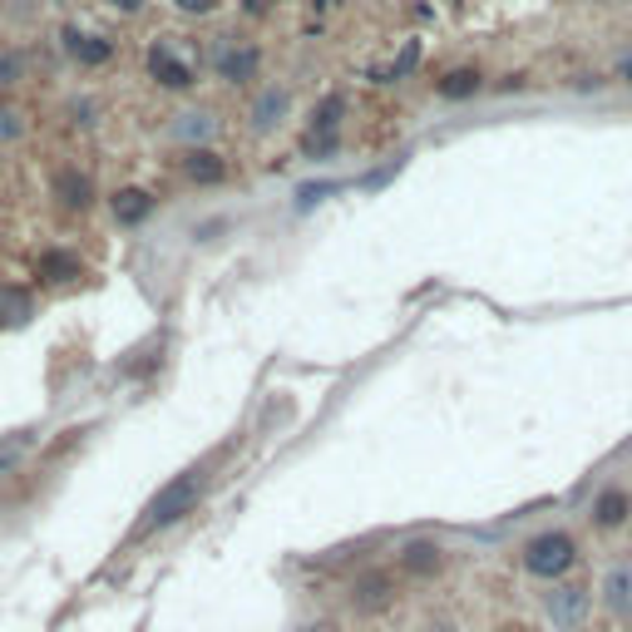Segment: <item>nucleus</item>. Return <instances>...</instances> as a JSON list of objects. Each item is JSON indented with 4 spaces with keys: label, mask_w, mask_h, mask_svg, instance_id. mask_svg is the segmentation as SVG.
Returning <instances> with one entry per match:
<instances>
[{
    "label": "nucleus",
    "mask_w": 632,
    "mask_h": 632,
    "mask_svg": "<svg viewBox=\"0 0 632 632\" xmlns=\"http://www.w3.org/2000/svg\"><path fill=\"white\" fill-rule=\"evenodd\" d=\"M213 465L218 460H203V465H188L183 474H173V480L164 484V489L149 499V509H144V519H139V539L144 534H158V529H173L183 514H193V504L208 494V484H213Z\"/></svg>",
    "instance_id": "f257e3e1"
},
{
    "label": "nucleus",
    "mask_w": 632,
    "mask_h": 632,
    "mask_svg": "<svg viewBox=\"0 0 632 632\" xmlns=\"http://www.w3.org/2000/svg\"><path fill=\"white\" fill-rule=\"evenodd\" d=\"M519 563H524V573L539 578V583H563L578 563V539L568 529H544L524 544Z\"/></svg>",
    "instance_id": "f03ea898"
},
{
    "label": "nucleus",
    "mask_w": 632,
    "mask_h": 632,
    "mask_svg": "<svg viewBox=\"0 0 632 632\" xmlns=\"http://www.w3.org/2000/svg\"><path fill=\"white\" fill-rule=\"evenodd\" d=\"M45 188H50V203L65 218H89L94 208H99V183H94V173L80 164H55Z\"/></svg>",
    "instance_id": "7ed1b4c3"
},
{
    "label": "nucleus",
    "mask_w": 632,
    "mask_h": 632,
    "mask_svg": "<svg viewBox=\"0 0 632 632\" xmlns=\"http://www.w3.org/2000/svg\"><path fill=\"white\" fill-rule=\"evenodd\" d=\"M213 80L218 84H228V89H247V84H257L262 80V45L257 40H238V35H228V40H218L213 45Z\"/></svg>",
    "instance_id": "20e7f679"
},
{
    "label": "nucleus",
    "mask_w": 632,
    "mask_h": 632,
    "mask_svg": "<svg viewBox=\"0 0 632 632\" xmlns=\"http://www.w3.org/2000/svg\"><path fill=\"white\" fill-rule=\"evenodd\" d=\"M144 70H149V80L158 84V89H168V94H188V89H198V70H193V60H188L183 50L173 45V35H158V40H154L149 55H144Z\"/></svg>",
    "instance_id": "39448f33"
},
{
    "label": "nucleus",
    "mask_w": 632,
    "mask_h": 632,
    "mask_svg": "<svg viewBox=\"0 0 632 632\" xmlns=\"http://www.w3.org/2000/svg\"><path fill=\"white\" fill-rule=\"evenodd\" d=\"M30 277L35 287H75V282L89 277V262L80 257V247H65V242H50L30 257Z\"/></svg>",
    "instance_id": "423d86ee"
},
{
    "label": "nucleus",
    "mask_w": 632,
    "mask_h": 632,
    "mask_svg": "<svg viewBox=\"0 0 632 632\" xmlns=\"http://www.w3.org/2000/svg\"><path fill=\"white\" fill-rule=\"evenodd\" d=\"M287 119H292V84L267 80L247 104V134L252 139H272Z\"/></svg>",
    "instance_id": "0eeeda50"
},
{
    "label": "nucleus",
    "mask_w": 632,
    "mask_h": 632,
    "mask_svg": "<svg viewBox=\"0 0 632 632\" xmlns=\"http://www.w3.org/2000/svg\"><path fill=\"white\" fill-rule=\"evenodd\" d=\"M218 129H223V119H218L213 104H183V109L168 119V139L183 144V149H213Z\"/></svg>",
    "instance_id": "6e6552de"
},
{
    "label": "nucleus",
    "mask_w": 632,
    "mask_h": 632,
    "mask_svg": "<svg viewBox=\"0 0 632 632\" xmlns=\"http://www.w3.org/2000/svg\"><path fill=\"white\" fill-rule=\"evenodd\" d=\"M544 613H549V623L558 632H578L588 623V613H593V593L583 583H554L544 593Z\"/></svg>",
    "instance_id": "1a4fd4ad"
},
{
    "label": "nucleus",
    "mask_w": 632,
    "mask_h": 632,
    "mask_svg": "<svg viewBox=\"0 0 632 632\" xmlns=\"http://www.w3.org/2000/svg\"><path fill=\"white\" fill-rule=\"evenodd\" d=\"M341 114H346L341 94H326V99L312 109V124H307V154L312 158L336 154V144H341Z\"/></svg>",
    "instance_id": "9d476101"
},
{
    "label": "nucleus",
    "mask_w": 632,
    "mask_h": 632,
    "mask_svg": "<svg viewBox=\"0 0 632 632\" xmlns=\"http://www.w3.org/2000/svg\"><path fill=\"white\" fill-rule=\"evenodd\" d=\"M598 603H603V613L618 618V623L632 618V558H613V563L603 568V578H598Z\"/></svg>",
    "instance_id": "9b49d317"
},
{
    "label": "nucleus",
    "mask_w": 632,
    "mask_h": 632,
    "mask_svg": "<svg viewBox=\"0 0 632 632\" xmlns=\"http://www.w3.org/2000/svg\"><path fill=\"white\" fill-rule=\"evenodd\" d=\"M60 50L75 60L80 70H104L114 60V40L94 35V30H80V25H65L60 30Z\"/></svg>",
    "instance_id": "f8f14e48"
},
{
    "label": "nucleus",
    "mask_w": 632,
    "mask_h": 632,
    "mask_svg": "<svg viewBox=\"0 0 632 632\" xmlns=\"http://www.w3.org/2000/svg\"><path fill=\"white\" fill-rule=\"evenodd\" d=\"M178 173H183V183H193V188H218V183H228V158L218 154V149H183L178 154Z\"/></svg>",
    "instance_id": "ddd939ff"
},
{
    "label": "nucleus",
    "mask_w": 632,
    "mask_h": 632,
    "mask_svg": "<svg viewBox=\"0 0 632 632\" xmlns=\"http://www.w3.org/2000/svg\"><path fill=\"white\" fill-rule=\"evenodd\" d=\"M154 208H158V198L149 193V188H139V183H124V188H114V193H109V218H114L119 228L149 223Z\"/></svg>",
    "instance_id": "4468645a"
},
{
    "label": "nucleus",
    "mask_w": 632,
    "mask_h": 632,
    "mask_svg": "<svg viewBox=\"0 0 632 632\" xmlns=\"http://www.w3.org/2000/svg\"><path fill=\"white\" fill-rule=\"evenodd\" d=\"M396 568L405 578H435V573H445V549H440L435 539H410L405 549L396 554Z\"/></svg>",
    "instance_id": "2eb2a0df"
},
{
    "label": "nucleus",
    "mask_w": 632,
    "mask_h": 632,
    "mask_svg": "<svg viewBox=\"0 0 632 632\" xmlns=\"http://www.w3.org/2000/svg\"><path fill=\"white\" fill-rule=\"evenodd\" d=\"M588 519H593V529H603V534L623 529V524L632 519V494L623 489V484H608V489H598V499H593V509H588Z\"/></svg>",
    "instance_id": "dca6fc26"
},
{
    "label": "nucleus",
    "mask_w": 632,
    "mask_h": 632,
    "mask_svg": "<svg viewBox=\"0 0 632 632\" xmlns=\"http://www.w3.org/2000/svg\"><path fill=\"white\" fill-rule=\"evenodd\" d=\"M35 316V282H0V326L15 331Z\"/></svg>",
    "instance_id": "f3484780"
},
{
    "label": "nucleus",
    "mask_w": 632,
    "mask_h": 632,
    "mask_svg": "<svg viewBox=\"0 0 632 632\" xmlns=\"http://www.w3.org/2000/svg\"><path fill=\"white\" fill-rule=\"evenodd\" d=\"M25 80H30L25 45H15V40H0V99H10V94H15Z\"/></svg>",
    "instance_id": "a211bd4d"
},
{
    "label": "nucleus",
    "mask_w": 632,
    "mask_h": 632,
    "mask_svg": "<svg viewBox=\"0 0 632 632\" xmlns=\"http://www.w3.org/2000/svg\"><path fill=\"white\" fill-rule=\"evenodd\" d=\"M30 139V114L15 99H0V154L20 149Z\"/></svg>",
    "instance_id": "6ab92c4d"
},
{
    "label": "nucleus",
    "mask_w": 632,
    "mask_h": 632,
    "mask_svg": "<svg viewBox=\"0 0 632 632\" xmlns=\"http://www.w3.org/2000/svg\"><path fill=\"white\" fill-rule=\"evenodd\" d=\"M351 598H356V608H386L396 598V578L391 573H361L351 588Z\"/></svg>",
    "instance_id": "aec40b11"
},
{
    "label": "nucleus",
    "mask_w": 632,
    "mask_h": 632,
    "mask_svg": "<svg viewBox=\"0 0 632 632\" xmlns=\"http://www.w3.org/2000/svg\"><path fill=\"white\" fill-rule=\"evenodd\" d=\"M99 99L94 94H70L65 99V129H75V134H94L99 129Z\"/></svg>",
    "instance_id": "412c9836"
},
{
    "label": "nucleus",
    "mask_w": 632,
    "mask_h": 632,
    "mask_svg": "<svg viewBox=\"0 0 632 632\" xmlns=\"http://www.w3.org/2000/svg\"><path fill=\"white\" fill-rule=\"evenodd\" d=\"M435 89L445 94V99H470V94L484 89V75H480V70H450V75L440 80Z\"/></svg>",
    "instance_id": "4be33fe9"
},
{
    "label": "nucleus",
    "mask_w": 632,
    "mask_h": 632,
    "mask_svg": "<svg viewBox=\"0 0 632 632\" xmlns=\"http://www.w3.org/2000/svg\"><path fill=\"white\" fill-rule=\"evenodd\" d=\"M25 445H30V435H10V440H0V470H6L10 460H15Z\"/></svg>",
    "instance_id": "5701e85b"
},
{
    "label": "nucleus",
    "mask_w": 632,
    "mask_h": 632,
    "mask_svg": "<svg viewBox=\"0 0 632 632\" xmlns=\"http://www.w3.org/2000/svg\"><path fill=\"white\" fill-rule=\"evenodd\" d=\"M104 6H109V10H119V15H139V10L149 6V0H104Z\"/></svg>",
    "instance_id": "b1692460"
},
{
    "label": "nucleus",
    "mask_w": 632,
    "mask_h": 632,
    "mask_svg": "<svg viewBox=\"0 0 632 632\" xmlns=\"http://www.w3.org/2000/svg\"><path fill=\"white\" fill-rule=\"evenodd\" d=\"M178 10H188V15H208V10L218 6V0H173Z\"/></svg>",
    "instance_id": "393cba45"
},
{
    "label": "nucleus",
    "mask_w": 632,
    "mask_h": 632,
    "mask_svg": "<svg viewBox=\"0 0 632 632\" xmlns=\"http://www.w3.org/2000/svg\"><path fill=\"white\" fill-rule=\"evenodd\" d=\"M613 75L623 80V84H632V55H623V60H618V70H613Z\"/></svg>",
    "instance_id": "a878e982"
},
{
    "label": "nucleus",
    "mask_w": 632,
    "mask_h": 632,
    "mask_svg": "<svg viewBox=\"0 0 632 632\" xmlns=\"http://www.w3.org/2000/svg\"><path fill=\"white\" fill-rule=\"evenodd\" d=\"M425 632H460V623H445V618H440V623H430Z\"/></svg>",
    "instance_id": "bb28decb"
},
{
    "label": "nucleus",
    "mask_w": 632,
    "mask_h": 632,
    "mask_svg": "<svg viewBox=\"0 0 632 632\" xmlns=\"http://www.w3.org/2000/svg\"><path fill=\"white\" fill-rule=\"evenodd\" d=\"M504 632H529V628H519V623H509V628H504Z\"/></svg>",
    "instance_id": "cd10ccee"
}]
</instances>
